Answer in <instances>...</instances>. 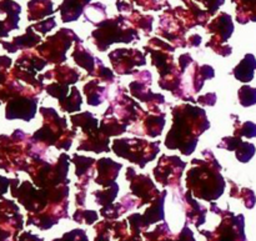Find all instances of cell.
<instances>
[{"instance_id":"6da1fadb","label":"cell","mask_w":256,"mask_h":241,"mask_svg":"<svg viewBox=\"0 0 256 241\" xmlns=\"http://www.w3.org/2000/svg\"><path fill=\"white\" fill-rule=\"evenodd\" d=\"M172 128L165 139L168 149H180L184 155H190L196 148L199 136L210 128L206 112L202 108L190 104L172 109Z\"/></svg>"},{"instance_id":"7a4b0ae2","label":"cell","mask_w":256,"mask_h":241,"mask_svg":"<svg viewBox=\"0 0 256 241\" xmlns=\"http://www.w3.org/2000/svg\"><path fill=\"white\" fill-rule=\"evenodd\" d=\"M205 159H194L192 168L186 174V186L198 199L206 202L219 199L225 189L222 179V165L216 162L210 150H204Z\"/></svg>"},{"instance_id":"3957f363","label":"cell","mask_w":256,"mask_h":241,"mask_svg":"<svg viewBox=\"0 0 256 241\" xmlns=\"http://www.w3.org/2000/svg\"><path fill=\"white\" fill-rule=\"evenodd\" d=\"M44 124L32 136V142L42 144L44 146L55 145L58 149L68 150L72 146V138L76 134V128L70 132L68 130V122L65 118H60L52 108H40Z\"/></svg>"},{"instance_id":"277c9868","label":"cell","mask_w":256,"mask_h":241,"mask_svg":"<svg viewBox=\"0 0 256 241\" xmlns=\"http://www.w3.org/2000/svg\"><path fill=\"white\" fill-rule=\"evenodd\" d=\"M160 142H149L145 139H115L112 142V152L124 159L144 168L149 162H152L160 150Z\"/></svg>"},{"instance_id":"5b68a950","label":"cell","mask_w":256,"mask_h":241,"mask_svg":"<svg viewBox=\"0 0 256 241\" xmlns=\"http://www.w3.org/2000/svg\"><path fill=\"white\" fill-rule=\"evenodd\" d=\"M212 212L216 214L224 215L220 226L214 232H200L202 235L208 236L209 241H246L244 234V216L232 212H222L218 209L215 204L212 205Z\"/></svg>"},{"instance_id":"8992f818","label":"cell","mask_w":256,"mask_h":241,"mask_svg":"<svg viewBox=\"0 0 256 241\" xmlns=\"http://www.w3.org/2000/svg\"><path fill=\"white\" fill-rule=\"evenodd\" d=\"M72 40H79L72 30H62L54 36L49 38L46 42L38 48V52L42 58H46L48 62L62 64L65 62V52L72 45Z\"/></svg>"},{"instance_id":"52a82bcc","label":"cell","mask_w":256,"mask_h":241,"mask_svg":"<svg viewBox=\"0 0 256 241\" xmlns=\"http://www.w3.org/2000/svg\"><path fill=\"white\" fill-rule=\"evenodd\" d=\"M185 166H186V162H182L179 156L162 155L158 166L154 169L155 180L160 182L162 186L179 188Z\"/></svg>"},{"instance_id":"ba28073f","label":"cell","mask_w":256,"mask_h":241,"mask_svg":"<svg viewBox=\"0 0 256 241\" xmlns=\"http://www.w3.org/2000/svg\"><path fill=\"white\" fill-rule=\"evenodd\" d=\"M126 179L130 182V189H132V195L139 199V208L145 204L152 202L162 192L156 189L150 178L146 175H138L132 168L126 170Z\"/></svg>"},{"instance_id":"9c48e42d","label":"cell","mask_w":256,"mask_h":241,"mask_svg":"<svg viewBox=\"0 0 256 241\" xmlns=\"http://www.w3.org/2000/svg\"><path fill=\"white\" fill-rule=\"evenodd\" d=\"M38 98L35 94H20L9 99L6 105V119H22L30 122L35 116Z\"/></svg>"},{"instance_id":"30bf717a","label":"cell","mask_w":256,"mask_h":241,"mask_svg":"<svg viewBox=\"0 0 256 241\" xmlns=\"http://www.w3.org/2000/svg\"><path fill=\"white\" fill-rule=\"evenodd\" d=\"M109 59L115 72L122 75L135 74L132 68L146 64L144 55L135 49H118L109 54Z\"/></svg>"},{"instance_id":"8fae6325","label":"cell","mask_w":256,"mask_h":241,"mask_svg":"<svg viewBox=\"0 0 256 241\" xmlns=\"http://www.w3.org/2000/svg\"><path fill=\"white\" fill-rule=\"evenodd\" d=\"M140 80H135L129 85L130 92L134 98L139 99L140 102H144L149 105H160L164 104L165 99L162 95L154 94L149 89V85H152V74L149 72H145V78H142V72H139Z\"/></svg>"},{"instance_id":"7c38bea8","label":"cell","mask_w":256,"mask_h":241,"mask_svg":"<svg viewBox=\"0 0 256 241\" xmlns=\"http://www.w3.org/2000/svg\"><path fill=\"white\" fill-rule=\"evenodd\" d=\"M122 168V164L115 162L110 159H100L98 162V176L95 178V182L102 188H109L115 184L120 169Z\"/></svg>"},{"instance_id":"4fadbf2b","label":"cell","mask_w":256,"mask_h":241,"mask_svg":"<svg viewBox=\"0 0 256 241\" xmlns=\"http://www.w3.org/2000/svg\"><path fill=\"white\" fill-rule=\"evenodd\" d=\"M78 150H85V152H110L109 138L99 129L84 135V139L80 142Z\"/></svg>"},{"instance_id":"5bb4252c","label":"cell","mask_w":256,"mask_h":241,"mask_svg":"<svg viewBox=\"0 0 256 241\" xmlns=\"http://www.w3.org/2000/svg\"><path fill=\"white\" fill-rule=\"evenodd\" d=\"M185 200V212H186V218L190 222L199 228L205 222V215H206V209L199 204L196 200L192 198V192H188L184 196Z\"/></svg>"},{"instance_id":"9a60e30c","label":"cell","mask_w":256,"mask_h":241,"mask_svg":"<svg viewBox=\"0 0 256 241\" xmlns=\"http://www.w3.org/2000/svg\"><path fill=\"white\" fill-rule=\"evenodd\" d=\"M80 75L75 69L69 66H58L55 69L49 70L42 75V79H55L56 82L64 84L69 86L70 84H75L79 80Z\"/></svg>"},{"instance_id":"2e32d148","label":"cell","mask_w":256,"mask_h":241,"mask_svg":"<svg viewBox=\"0 0 256 241\" xmlns=\"http://www.w3.org/2000/svg\"><path fill=\"white\" fill-rule=\"evenodd\" d=\"M166 196V190L162 192V194L152 202V206L145 212V214L142 215V222H144V226L146 229L149 225L154 224V222H160V220H164V200Z\"/></svg>"},{"instance_id":"e0dca14e","label":"cell","mask_w":256,"mask_h":241,"mask_svg":"<svg viewBox=\"0 0 256 241\" xmlns=\"http://www.w3.org/2000/svg\"><path fill=\"white\" fill-rule=\"evenodd\" d=\"M256 70V59L252 54H246L244 59L240 62L234 69L232 74L238 80L242 82H249L254 79V72Z\"/></svg>"},{"instance_id":"ac0fdd59","label":"cell","mask_w":256,"mask_h":241,"mask_svg":"<svg viewBox=\"0 0 256 241\" xmlns=\"http://www.w3.org/2000/svg\"><path fill=\"white\" fill-rule=\"evenodd\" d=\"M84 92L88 96V104L98 106L105 100L108 94L106 88L100 86V80L94 79L84 86Z\"/></svg>"},{"instance_id":"d6986e66","label":"cell","mask_w":256,"mask_h":241,"mask_svg":"<svg viewBox=\"0 0 256 241\" xmlns=\"http://www.w3.org/2000/svg\"><path fill=\"white\" fill-rule=\"evenodd\" d=\"M80 44H82V42L79 40V42H78L76 48H75V50L72 52V58H74L75 62H76L79 66L84 68L85 70H88V72H89V74L92 76L95 69H96V66H95L96 59H94V56L92 55V52H89L88 50H85Z\"/></svg>"},{"instance_id":"ffe728a7","label":"cell","mask_w":256,"mask_h":241,"mask_svg":"<svg viewBox=\"0 0 256 241\" xmlns=\"http://www.w3.org/2000/svg\"><path fill=\"white\" fill-rule=\"evenodd\" d=\"M40 42V38L38 35H35L32 32V29H28L26 34L24 36H18L12 40L10 44H6L5 42H2L5 49L10 52H15L19 49H25V48H32L34 45H36Z\"/></svg>"},{"instance_id":"44dd1931","label":"cell","mask_w":256,"mask_h":241,"mask_svg":"<svg viewBox=\"0 0 256 241\" xmlns=\"http://www.w3.org/2000/svg\"><path fill=\"white\" fill-rule=\"evenodd\" d=\"M165 125V114L162 115H148L142 120V134H146L148 136H159L162 134Z\"/></svg>"},{"instance_id":"7402d4cb","label":"cell","mask_w":256,"mask_h":241,"mask_svg":"<svg viewBox=\"0 0 256 241\" xmlns=\"http://www.w3.org/2000/svg\"><path fill=\"white\" fill-rule=\"evenodd\" d=\"M70 122H72L74 128H82V132H84V135L99 129V128H98L99 120H98L96 118H94V115L90 114V112H88L79 115H74V116L70 118Z\"/></svg>"},{"instance_id":"603a6c76","label":"cell","mask_w":256,"mask_h":241,"mask_svg":"<svg viewBox=\"0 0 256 241\" xmlns=\"http://www.w3.org/2000/svg\"><path fill=\"white\" fill-rule=\"evenodd\" d=\"M215 75L214 69L209 65H202V66H198L195 64V69L192 72V88H194V92H198L202 90L204 82L208 79H212Z\"/></svg>"},{"instance_id":"cb8c5ba5","label":"cell","mask_w":256,"mask_h":241,"mask_svg":"<svg viewBox=\"0 0 256 241\" xmlns=\"http://www.w3.org/2000/svg\"><path fill=\"white\" fill-rule=\"evenodd\" d=\"M82 95H80L79 90L76 88L72 86V92H70V95H68L66 98H64L62 100H60L59 104L60 108H62V112H78L82 106Z\"/></svg>"},{"instance_id":"d4e9b609","label":"cell","mask_w":256,"mask_h":241,"mask_svg":"<svg viewBox=\"0 0 256 241\" xmlns=\"http://www.w3.org/2000/svg\"><path fill=\"white\" fill-rule=\"evenodd\" d=\"M118 192H119V185L115 182L112 186L104 188L102 190H98V192H94L92 194H94V196H96L98 204L102 205V208H106L112 205Z\"/></svg>"},{"instance_id":"484cf974","label":"cell","mask_w":256,"mask_h":241,"mask_svg":"<svg viewBox=\"0 0 256 241\" xmlns=\"http://www.w3.org/2000/svg\"><path fill=\"white\" fill-rule=\"evenodd\" d=\"M72 162H74L75 166H76L75 174H76V176L79 178V180H82L85 175H92V164H95L94 159H92V158L74 155L72 159Z\"/></svg>"},{"instance_id":"4316f807","label":"cell","mask_w":256,"mask_h":241,"mask_svg":"<svg viewBox=\"0 0 256 241\" xmlns=\"http://www.w3.org/2000/svg\"><path fill=\"white\" fill-rule=\"evenodd\" d=\"M232 184L234 188L232 189L230 196H238L239 199H242L245 206H246L248 209H252L255 205V202H256L254 192H252L250 189H245V188L244 189H238V186L232 182Z\"/></svg>"},{"instance_id":"83f0119b","label":"cell","mask_w":256,"mask_h":241,"mask_svg":"<svg viewBox=\"0 0 256 241\" xmlns=\"http://www.w3.org/2000/svg\"><path fill=\"white\" fill-rule=\"evenodd\" d=\"M255 145L252 142H242L239 144V146L236 148L235 152H236V159L240 162H248L252 160V158L255 155Z\"/></svg>"},{"instance_id":"f1b7e54d","label":"cell","mask_w":256,"mask_h":241,"mask_svg":"<svg viewBox=\"0 0 256 241\" xmlns=\"http://www.w3.org/2000/svg\"><path fill=\"white\" fill-rule=\"evenodd\" d=\"M239 102L242 106L248 108L256 104V89L255 88L244 85L239 90Z\"/></svg>"},{"instance_id":"f546056e","label":"cell","mask_w":256,"mask_h":241,"mask_svg":"<svg viewBox=\"0 0 256 241\" xmlns=\"http://www.w3.org/2000/svg\"><path fill=\"white\" fill-rule=\"evenodd\" d=\"M45 90L49 95L58 98L60 100H62L64 98L68 96V92H69V86L64 84H60V82H52V84H49L48 86H45Z\"/></svg>"},{"instance_id":"4dcf8cb0","label":"cell","mask_w":256,"mask_h":241,"mask_svg":"<svg viewBox=\"0 0 256 241\" xmlns=\"http://www.w3.org/2000/svg\"><path fill=\"white\" fill-rule=\"evenodd\" d=\"M96 64H98V66H96V69H95L92 76H96L98 80H100V82H108V84H112L115 79H114V74H112V70L108 69V68H105L100 60H96Z\"/></svg>"},{"instance_id":"1f68e13d","label":"cell","mask_w":256,"mask_h":241,"mask_svg":"<svg viewBox=\"0 0 256 241\" xmlns=\"http://www.w3.org/2000/svg\"><path fill=\"white\" fill-rule=\"evenodd\" d=\"M234 136L238 138H255L256 136V124L252 122H246L242 126H235Z\"/></svg>"},{"instance_id":"d6a6232c","label":"cell","mask_w":256,"mask_h":241,"mask_svg":"<svg viewBox=\"0 0 256 241\" xmlns=\"http://www.w3.org/2000/svg\"><path fill=\"white\" fill-rule=\"evenodd\" d=\"M72 218H74L75 222H85V224L90 225L98 220V212H92V210H76Z\"/></svg>"},{"instance_id":"836d02e7","label":"cell","mask_w":256,"mask_h":241,"mask_svg":"<svg viewBox=\"0 0 256 241\" xmlns=\"http://www.w3.org/2000/svg\"><path fill=\"white\" fill-rule=\"evenodd\" d=\"M242 142V138H238V136H232V138H224L222 142H219L218 146L222 148V149H226V150H236V148L239 146L240 142Z\"/></svg>"},{"instance_id":"e575fe53","label":"cell","mask_w":256,"mask_h":241,"mask_svg":"<svg viewBox=\"0 0 256 241\" xmlns=\"http://www.w3.org/2000/svg\"><path fill=\"white\" fill-rule=\"evenodd\" d=\"M54 241H88V238L84 230H74V232L65 234L62 239H56Z\"/></svg>"},{"instance_id":"d590c367","label":"cell","mask_w":256,"mask_h":241,"mask_svg":"<svg viewBox=\"0 0 256 241\" xmlns=\"http://www.w3.org/2000/svg\"><path fill=\"white\" fill-rule=\"evenodd\" d=\"M196 102L200 105H202V106H212L216 102V94L215 92H209V94L204 95V96H200Z\"/></svg>"},{"instance_id":"8d00e7d4","label":"cell","mask_w":256,"mask_h":241,"mask_svg":"<svg viewBox=\"0 0 256 241\" xmlns=\"http://www.w3.org/2000/svg\"><path fill=\"white\" fill-rule=\"evenodd\" d=\"M52 26H55V22H54V19L46 20V22H42V24L35 25V26H32V28H35V29H36V30H39V32H42V34H45V32H49V30L52 29Z\"/></svg>"},{"instance_id":"74e56055","label":"cell","mask_w":256,"mask_h":241,"mask_svg":"<svg viewBox=\"0 0 256 241\" xmlns=\"http://www.w3.org/2000/svg\"><path fill=\"white\" fill-rule=\"evenodd\" d=\"M190 62H192V56H190V54H184V55H182V56L179 58L180 70H182V74H184L185 70L188 69V66H189V65H190Z\"/></svg>"},{"instance_id":"f35d334b","label":"cell","mask_w":256,"mask_h":241,"mask_svg":"<svg viewBox=\"0 0 256 241\" xmlns=\"http://www.w3.org/2000/svg\"><path fill=\"white\" fill-rule=\"evenodd\" d=\"M18 241H42V239L35 236V235H32L30 232H24Z\"/></svg>"}]
</instances>
